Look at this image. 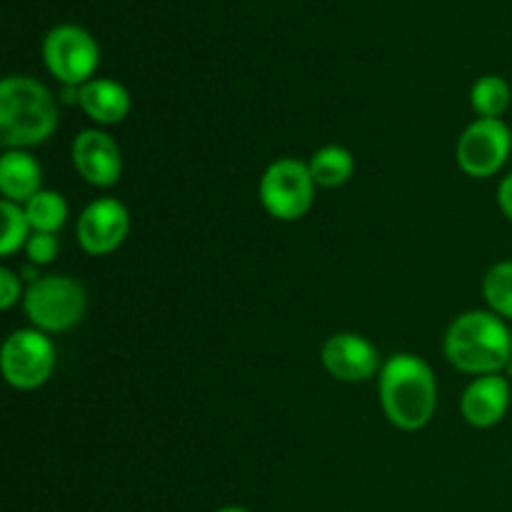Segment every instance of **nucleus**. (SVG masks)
<instances>
[{
	"label": "nucleus",
	"mask_w": 512,
	"mask_h": 512,
	"mask_svg": "<svg viewBox=\"0 0 512 512\" xmlns=\"http://www.w3.org/2000/svg\"><path fill=\"white\" fill-rule=\"evenodd\" d=\"M380 405L400 430H423L438 405V383L423 358L410 353L393 355L380 368Z\"/></svg>",
	"instance_id": "1"
},
{
	"label": "nucleus",
	"mask_w": 512,
	"mask_h": 512,
	"mask_svg": "<svg viewBox=\"0 0 512 512\" xmlns=\"http://www.w3.org/2000/svg\"><path fill=\"white\" fill-rule=\"evenodd\" d=\"M58 128V103L40 80L10 75L0 83V143L8 150L40 145Z\"/></svg>",
	"instance_id": "2"
},
{
	"label": "nucleus",
	"mask_w": 512,
	"mask_h": 512,
	"mask_svg": "<svg viewBox=\"0 0 512 512\" xmlns=\"http://www.w3.org/2000/svg\"><path fill=\"white\" fill-rule=\"evenodd\" d=\"M445 355L463 373L498 375L512 363V333L500 315L470 310L448 328Z\"/></svg>",
	"instance_id": "3"
},
{
	"label": "nucleus",
	"mask_w": 512,
	"mask_h": 512,
	"mask_svg": "<svg viewBox=\"0 0 512 512\" xmlns=\"http://www.w3.org/2000/svg\"><path fill=\"white\" fill-rule=\"evenodd\" d=\"M33 328L43 333H63L85 315V290L78 280L65 275H45L30 283L23 298Z\"/></svg>",
	"instance_id": "4"
},
{
	"label": "nucleus",
	"mask_w": 512,
	"mask_h": 512,
	"mask_svg": "<svg viewBox=\"0 0 512 512\" xmlns=\"http://www.w3.org/2000/svg\"><path fill=\"white\" fill-rule=\"evenodd\" d=\"M43 60L58 83L83 88L98 70L100 48L80 25H55L43 40Z\"/></svg>",
	"instance_id": "5"
},
{
	"label": "nucleus",
	"mask_w": 512,
	"mask_h": 512,
	"mask_svg": "<svg viewBox=\"0 0 512 512\" xmlns=\"http://www.w3.org/2000/svg\"><path fill=\"white\" fill-rule=\"evenodd\" d=\"M315 188L318 185L308 165L295 158H280L260 178V203L273 218L293 223L310 210Z\"/></svg>",
	"instance_id": "6"
},
{
	"label": "nucleus",
	"mask_w": 512,
	"mask_h": 512,
	"mask_svg": "<svg viewBox=\"0 0 512 512\" xmlns=\"http://www.w3.org/2000/svg\"><path fill=\"white\" fill-rule=\"evenodd\" d=\"M3 378L15 390H35L48 383L55 370V348L38 328L15 330L0 353Z\"/></svg>",
	"instance_id": "7"
},
{
	"label": "nucleus",
	"mask_w": 512,
	"mask_h": 512,
	"mask_svg": "<svg viewBox=\"0 0 512 512\" xmlns=\"http://www.w3.org/2000/svg\"><path fill=\"white\" fill-rule=\"evenodd\" d=\"M510 150L512 133L508 125L500 118H478L460 135L455 158L470 178H490L508 163Z\"/></svg>",
	"instance_id": "8"
},
{
	"label": "nucleus",
	"mask_w": 512,
	"mask_h": 512,
	"mask_svg": "<svg viewBox=\"0 0 512 512\" xmlns=\"http://www.w3.org/2000/svg\"><path fill=\"white\" fill-rule=\"evenodd\" d=\"M128 230V208L120 200L98 198L80 213L78 243L88 255H108L123 245Z\"/></svg>",
	"instance_id": "9"
},
{
	"label": "nucleus",
	"mask_w": 512,
	"mask_h": 512,
	"mask_svg": "<svg viewBox=\"0 0 512 512\" xmlns=\"http://www.w3.org/2000/svg\"><path fill=\"white\" fill-rule=\"evenodd\" d=\"M73 165L85 183L95 188H113L123 173V155L118 143L103 130H83L73 140Z\"/></svg>",
	"instance_id": "10"
},
{
	"label": "nucleus",
	"mask_w": 512,
	"mask_h": 512,
	"mask_svg": "<svg viewBox=\"0 0 512 512\" xmlns=\"http://www.w3.org/2000/svg\"><path fill=\"white\" fill-rule=\"evenodd\" d=\"M320 358L325 370L343 383H363L380 370V355L375 345L355 333L330 335Z\"/></svg>",
	"instance_id": "11"
},
{
	"label": "nucleus",
	"mask_w": 512,
	"mask_h": 512,
	"mask_svg": "<svg viewBox=\"0 0 512 512\" xmlns=\"http://www.w3.org/2000/svg\"><path fill=\"white\" fill-rule=\"evenodd\" d=\"M510 383L503 375H480L460 400V413L473 428H493L510 408Z\"/></svg>",
	"instance_id": "12"
},
{
	"label": "nucleus",
	"mask_w": 512,
	"mask_h": 512,
	"mask_svg": "<svg viewBox=\"0 0 512 512\" xmlns=\"http://www.w3.org/2000/svg\"><path fill=\"white\" fill-rule=\"evenodd\" d=\"M43 190V168L25 150H5L0 158V193L3 200L25 205Z\"/></svg>",
	"instance_id": "13"
},
{
	"label": "nucleus",
	"mask_w": 512,
	"mask_h": 512,
	"mask_svg": "<svg viewBox=\"0 0 512 512\" xmlns=\"http://www.w3.org/2000/svg\"><path fill=\"white\" fill-rule=\"evenodd\" d=\"M80 108L100 125H115L130 113V93L108 78H93L80 88Z\"/></svg>",
	"instance_id": "14"
},
{
	"label": "nucleus",
	"mask_w": 512,
	"mask_h": 512,
	"mask_svg": "<svg viewBox=\"0 0 512 512\" xmlns=\"http://www.w3.org/2000/svg\"><path fill=\"white\" fill-rule=\"evenodd\" d=\"M310 175L320 188H340L348 183L355 173V158L348 148L340 145H325L308 163Z\"/></svg>",
	"instance_id": "15"
},
{
	"label": "nucleus",
	"mask_w": 512,
	"mask_h": 512,
	"mask_svg": "<svg viewBox=\"0 0 512 512\" xmlns=\"http://www.w3.org/2000/svg\"><path fill=\"white\" fill-rule=\"evenodd\" d=\"M23 208L33 233H58L68 220V203L55 190H40Z\"/></svg>",
	"instance_id": "16"
},
{
	"label": "nucleus",
	"mask_w": 512,
	"mask_h": 512,
	"mask_svg": "<svg viewBox=\"0 0 512 512\" xmlns=\"http://www.w3.org/2000/svg\"><path fill=\"white\" fill-rule=\"evenodd\" d=\"M510 98V85L500 75H483L480 80H475L473 90H470V103L480 118L498 120L508 110Z\"/></svg>",
	"instance_id": "17"
},
{
	"label": "nucleus",
	"mask_w": 512,
	"mask_h": 512,
	"mask_svg": "<svg viewBox=\"0 0 512 512\" xmlns=\"http://www.w3.org/2000/svg\"><path fill=\"white\" fill-rule=\"evenodd\" d=\"M483 295L490 313L512 320V260L493 265L483 280Z\"/></svg>",
	"instance_id": "18"
},
{
	"label": "nucleus",
	"mask_w": 512,
	"mask_h": 512,
	"mask_svg": "<svg viewBox=\"0 0 512 512\" xmlns=\"http://www.w3.org/2000/svg\"><path fill=\"white\" fill-rule=\"evenodd\" d=\"M0 210H3V235H0V255L3 258H10L13 253H18L20 248H25L33 235V228H30V220L25 215V208L18 203H10V200H3L0 203Z\"/></svg>",
	"instance_id": "19"
},
{
	"label": "nucleus",
	"mask_w": 512,
	"mask_h": 512,
	"mask_svg": "<svg viewBox=\"0 0 512 512\" xmlns=\"http://www.w3.org/2000/svg\"><path fill=\"white\" fill-rule=\"evenodd\" d=\"M60 243L55 238V233H33L30 235L28 245H25V253H28L30 263L33 265H48L58 258Z\"/></svg>",
	"instance_id": "20"
},
{
	"label": "nucleus",
	"mask_w": 512,
	"mask_h": 512,
	"mask_svg": "<svg viewBox=\"0 0 512 512\" xmlns=\"http://www.w3.org/2000/svg\"><path fill=\"white\" fill-rule=\"evenodd\" d=\"M20 278L10 268L0 270V308L10 310L20 300Z\"/></svg>",
	"instance_id": "21"
},
{
	"label": "nucleus",
	"mask_w": 512,
	"mask_h": 512,
	"mask_svg": "<svg viewBox=\"0 0 512 512\" xmlns=\"http://www.w3.org/2000/svg\"><path fill=\"white\" fill-rule=\"evenodd\" d=\"M498 205H500V210H503V213H505V218H508L510 223H512V173L503 180V183H500V188H498Z\"/></svg>",
	"instance_id": "22"
},
{
	"label": "nucleus",
	"mask_w": 512,
	"mask_h": 512,
	"mask_svg": "<svg viewBox=\"0 0 512 512\" xmlns=\"http://www.w3.org/2000/svg\"><path fill=\"white\" fill-rule=\"evenodd\" d=\"M215 512H250V510H245V508H235V505H230V508H220V510H215Z\"/></svg>",
	"instance_id": "23"
}]
</instances>
